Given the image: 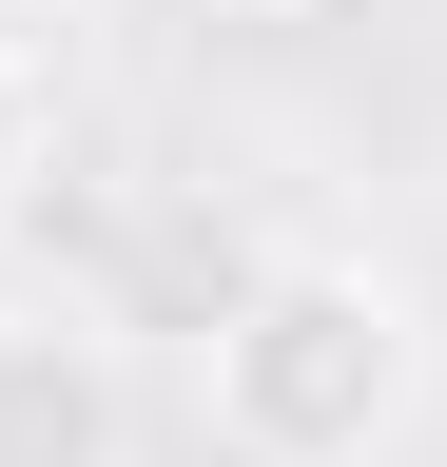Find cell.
I'll list each match as a JSON object with an SVG mask.
<instances>
[{
  "label": "cell",
  "mask_w": 447,
  "mask_h": 467,
  "mask_svg": "<svg viewBox=\"0 0 447 467\" xmlns=\"http://www.w3.org/2000/svg\"><path fill=\"white\" fill-rule=\"evenodd\" d=\"M409 389H428V312L389 254L292 234L234 273V312H214V448L234 467H370L409 429Z\"/></svg>",
  "instance_id": "obj_1"
},
{
  "label": "cell",
  "mask_w": 447,
  "mask_h": 467,
  "mask_svg": "<svg viewBox=\"0 0 447 467\" xmlns=\"http://www.w3.org/2000/svg\"><path fill=\"white\" fill-rule=\"evenodd\" d=\"M0 467H137V350L78 292H0Z\"/></svg>",
  "instance_id": "obj_2"
},
{
  "label": "cell",
  "mask_w": 447,
  "mask_h": 467,
  "mask_svg": "<svg viewBox=\"0 0 447 467\" xmlns=\"http://www.w3.org/2000/svg\"><path fill=\"white\" fill-rule=\"evenodd\" d=\"M39 175H59V98H39V58L0 39V234L39 214Z\"/></svg>",
  "instance_id": "obj_3"
}]
</instances>
